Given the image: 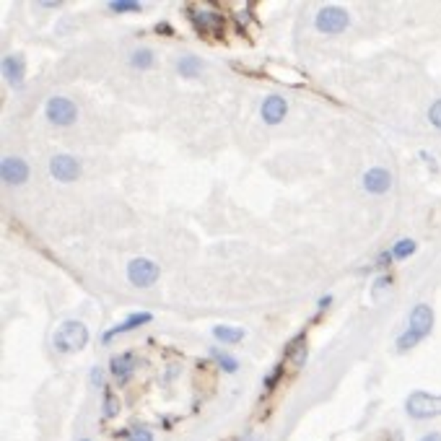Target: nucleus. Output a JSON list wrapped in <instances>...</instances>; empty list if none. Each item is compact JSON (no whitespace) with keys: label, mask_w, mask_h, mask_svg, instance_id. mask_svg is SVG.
I'll return each mask as SVG.
<instances>
[{"label":"nucleus","mask_w":441,"mask_h":441,"mask_svg":"<svg viewBox=\"0 0 441 441\" xmlns=\"http://www.w3.org/2000/svg\"><path fill=\"white\" fill-rule=\"evenodd\" d=\"M405 410L415 421H426V418H436L441 415V395H428V392H413L405 400Z\"/></svg>","instance_id":"nucleus-3"},{"label":"nucleus","mask_w":441,"mask_h":441,"mask_svg":"<svg viewBox=\"0 0 441 441\" xmlns=\"http://www.w3.org/2000/svg\"><path fill=\"white\" fill-rule=\"evenodd\" d=\"M428 122H431L436 130H441V99H436L431 104V110H428Z\"/></svg>","instance_id":"nucleus-25"},{"label":"nucleus","mask_w":441,"mask_h":441,"mask_svg":"<svg viewBox=\"0 0 441 441\" xmlns=\"http://www.w3.org/2000/svg\"><path fill=\"white\" fill-rule=\"evenodd\" d=\"M314 27H317L320 34H343L350 27L348 10L341 8V6H324V8L317 10Z\"/></svg>","instance_id":"nucleus-2"},{"label":"nucleus","mask_w":441,"mask_h":441,"mask_svg":"<svg viewBox=\"0 0 441 441\" xmlns=\"http://www.w3.org/2000/svg\"><path fill=\"white\" fill-rule=\"evenodd\" d=\"M158 276H161V267H158L154 260H148V257L130 260L128 281L135 285V288H151V285L158 281Z\"/></svg>","instance_id":"nucleus-4"},{"label":"nucleus","mask_w":441,"mask_h":441,"mask_svg":"<svg viewBox=\"0 0 441 441\" xmlns=\"http://www.w3.org/2000/svg\"><path fill=\"white\" fill-rule=\"evenodd\" d=\"M421 441H441V433H426Z\"/></svg>","instance_id":"nucleus-30"},{"label":"nucleus","mask_w":441,"mask_h":441,"mask_svg":"<svg viewBox=\"0 0 441 441\" xmlns=\"http://www.w3.org/2000/svg\"><path fill=\"white\" fill-rule=\"evenodd\" d=\"M0 177L10 187H21L24 182H29V164L19 156H6L0 164Z\"/></svg>","instance_id":"nucleus-7"},{"label":"nucleus","mask_w":441,"mask_h":441,"mask_svg":"<svg viewBox=\"0 0 441 441\" xmlns=\"http://www.w3.org/2000/svg\"><path fill=\"white\" fill-rule=\"evenodd\" d=\"M190 16H193L197 31L205 34V37H216V34L223 31V19L218 13H213V10H190Z\"/></svg>","instance_id":"nucleus-12"},{"label":"nucleus","mask_w":441,"mask_h":441,"mask_svg":"<svg viewBox=\"0 0 441 441\" xmlns=\"http://www.w3.org/2000/svg\"><path fill=\"white\" fill-rule=\"evenodd\" d=\"M202 60L195 55H182L177 60V73L182 75V78H200L202 75Z\"/></svg>","instance_id":"nucleus-15"},{"label":"nucleus","mask_w":441,"mask_h":441,"mask_svg":"<svg viewBox=\"0 0 441 441\" xmlns=\"http://www.w3.org/2000/svg\"><path fill=\"white\" fill-rule=\"evenodd\" d=\"M110 10L112 13H138L143 10V3L140 0H112Z\"/></svg>","instance_id":"nucleus-19"},{"label":"nucleus","mask_w":441,"mask_h":441,"mask_svg":"<svg viewBox=\"0 0 441 441\" xmlns=\"http://www.w3.org/2000/svg\"><path fill=\"white\" fill-rule=\"evenodd\" d=\"M389 187H392V174L382 166H374L364 174V190L368 195H384Z\"/></svg>","instance_id":"nucleus-13"},{"label":"nucleus","mask_w":441,"mask_h":441,"mask_svg":"<svg viewBox=\"0 0 441 441\" xmlns=\"http://www.w3.org/2000/svg\"><path fill=\"white\" fill-rule=\"evenodd\" d=\"M330 304H332V296H330V294H327V296H322V299H320V309H327Z\"/></svg>","instance_id":"nucleus-29"},{"label":"nucleus","mask_w":441,"mask_h":441,"mask_svg":"<svg viewBox=\"0 0 441 441\" xmlns=\"http://www.w3.org/2000/svg\"><path fill=\"white\" fill-rule=\"evenodd\" d=\"M306 353H309V348H306V338L299 335V338L288 343V348H285V356H283V361H281L283 371L285 368H288V371H299V368L306 364Z\"/></svg>","instance_id":"nucleus-10"},{"label":"nucleus","mask_w":441,"mask_h":441,"mask_svg":"<svg viewBox=\"0 0 441 441\" xmlns=\"http://www.w3.org/2000/svg\"><path fill=\"white\" fill-rule=\"evenodd\" d=\"M244 335H247V332L241 330V327H231V324H216V327H213V338L221 343H226V345L241 343L244 341Z\"/></svg>","instance_id":"nucleus-17"},{"label":"nucleus","mask_w":441,"mask_h":441,"mask_svg":"<svg viewBox=\"0 0 441 441\" xmlns=\"http://www.w3.org/2000/svg\"><path fill=\"white\" fill-rule=\"evenodd\" d=\"M418 343H421V338H418L415 332L405 330L403 335L397 338V350H400V353H408V350H413L415 345H418Z\"/></svg>","instance_id":"nucleus-22"},{"label":"nucleus","mask_w":441,"mask_h":441,"mask_svg":"<svg viewBox=\"0 0 441 441\" xmlns=\"http://www.w3.org/2000/svg\"><path fill=\"white\" fill-rule=\"evenodd\" d=\"M128 441H154V433L148 431V428H130Z\"/></svg>","instance_id":"nucleus-26"},{"label":"nucleus","mask_w":441,"mask_h":441,"mask_svg":"<svg viewBox=\"0 0 441 441\" xmlns=\"http://www.w3.org/2000/svg\"><path fill=\"white\" fill-rule=\"evenodd\" d=\"M130 65H133V68H138V70H148V68L154 65V52H151L148 47H138V50H133V52H130Z\"/></svg>","instance_id":"nucleus-18"},{"label":"nucleus","mask_w":441,"mask_h":441,"mask_svg":"<svg viewBox=\"0 0 441 441\" xmlns=\"http://www.w3.org/2000/svg\"><path fill=\"white\" fill-rule=\"evenodd\" d=\"M213 361H216V364H218L226 374H237V371H239V361L231 359L229 353H218V350H213Z\"/></svg>","instance_id":"nucleus-21"},{"label":"nucleus","mask_w":441,"mask_h":441,"mask_svg":"<svg viewBox=\"0 0 441 441\" xmlns=\"http://www.w3.org/2000/svg\"><path fill=\"white\" fill-rule=\"evenodd\" d=\"M260 114H262V122H265V125L276 128V125H281V122L285 120V114H288V101H285L281 94H270V96H265V101H262Z\"/></svg>","instance_id":"nucleus-8"},{"label":"nucleus","mask_w":441,"mask_h":441,"mask_svg":"<svg viewBox=\"0 0 441 441\" xmlns=\"http://www.w3.org/2000/svg\"><path fill=\"white\" fill-rule=\"evenodd\" d=\"M133 368H135V356H133V353H120V356H114L110 364L112 377H117V379H128L130 374H133Z\"/></svg>","instance_id":"nucleus-16"},{"label":"nucleus","mask_w":441,"mask_h":441,"mask_svg":"<svg viewBox=\"0 0 441 441\" xmlns=\"http://www.w3.org/2000/svg\"><path fill=\"white\" fill-rule=\"evenodd\" d=\"M392 252V257L395 260H408V257H413L415 255V241L413 239H400L395 244V247L389 249Z\"/></svg>","instance_id":"nucleus-20"},{"label":"nucleus","mask_w":441,"mask_h":441,"mask_svg":"<svg viewBox=\"0 0 441 441\" xmlns=\"http://www.w3.org/2000/svg\"><path fill=\"white\" fill-rule=\"evenodd\" d=\"M24 73H27V68L21 63V57L16 55L3 57V78H6L13 89H19L21 83H24Z\"/></svg>","instance_id":"nucleus-14"},{"label":"nucleus","mask_w":441,"mask_h":441,"mask_svg":"<svg viewBox=\"0 0 441 441\" xmlns=\"http://www.w3.org/2000/svg\"><path fill=\"white\" fill-rule=\"evenodd\" d=\"M50 174L55 177L57 182H75L81 177V164L78 158L70 156V154H57L52 161H50Z\"/></svg>","instance_id":"nucleus-6"},{"label":"nucleus","mask_w":441,"mask_h":441,"mask_svg":"<svg viewBox=\"0 0 441 441\" xmlns=\"http://www.w3.org/2000/svg\"><path fill=\"white\" fill-rule=\"evenodd\" d=\"M389 283H392V278H389V276H382V278H379L377 283H374V296H382V294H384L387 285H389Z\"/></svg>","instance_id":"nucleus-27"},{"label":"nucleus","mask_w":441,"mask_h":441,"mask_svg":"<svg viewBox=\"0 0 441 441\" xmlns=\"http://www.w3.org/2000/svg\"><path fill=\"white\" fill-rule=\"evenodd\" d=\"M283 70H285V68H281V65H273V68H267V75H273V78H278V81H283V83L304 81V78H291V75H285Z\"/></svg>","instance_id":"nucleus-24"},{"label":"nucleus","mask_w":441,"mask_h":441,"mask_svg":"<svg viewBox=\"0 0 441 441\" xmlns=\"http://www.w3.org/2000/svg\"><path fill=\"white\" fill-rule=\"evenodd\" d=\"M154 320V314L151 312H135V314H130L128 320H122L120 324H114L112 330H107L104 335H101V343L107 345V343L114 338V335H122V332H133V330H138V327H143V324H148V322Z\"/></svg>","instance_id":"nucleus-11"},{"label":"nucleus","mask_w":441,"mask_h":441,"mask_svg":"<svg viewBox=\"0 0 441 441\" xmlns=\"http://www.w3.org/2000/svg\"><path fill=\"white\" fill-rule=\"evenodd\" d=\"M101 413H104V418H114V415L120 413V400L112 395V392H107V397H104V408H101Z\"/></svg>","instance_id":"nucleus-23"},{"label":"nucleus","mask_w":441,"mask_h":441,"mask_svg":"<svg viewBox=\"0 0 441 441\" xmlns=\"http://www.w3.org/2000/svg\"><path fill=\"white\" fill-rule=\"evenodd\" d=\"M45 114L55 128H70L78 120V107L70 99H65V96H52L47 101Z\"/></svg>","instance_id":"nucleus-5"},{"label":"nucleus","mask_w":441,"mask_h":441,"mask_svg":"<svg viewBox=\"0 0 441 441\" xmlns=\"http://www.w3.org/2000/svg\"><path fill=\"white\" fill-rule=\"evenodd\" d=\"M91 382L94 387H101V368H94L91 371Z\"/></svg>","instance_id":"nucleus-28"},{"label":"nucleus","mask_w":441,"mask_h":441,"mask_svg":"<svg viewBox=\"0 0 441 441\" xmlns=\"http://www.w3.org/2000/svg\"><path fill=\"white\" fill-rule=\"evenodd\" d=\"M408 330L415 332L418 338H428L433 330V309L428 304H415L413 312H410V322H408Z\"/></svg>","instance_id":"nucleus-9"},{"label":"nucleus","mask_w":441,"mask_h":441,"mask_svg":"<svg viewBox=\"0 0 441 441\" xmlns=\"http://www.w3.org/2000/svg\"><path fill=\"white\" fill-rule=\"evenodd\" d=\"M81 441H89V439H81Z\"/></svg>","instance_id":"nucleus-31"},{"label":"nucleus","mask_w":441,"mask_h":441,"mask_svg":"<svg viewBox=\"0 0 441 441\" xmlns=\"http://www.w3.org/2000/svg\"><path fill=\"white\" fill-rule=\"evenodd\" d=\"M52 345H55V350L63 353V356L78 353V350H83L89 345V327L78 320L63 322L55 330V335H52Z\"/></svg>","instance_id":"nucleus-1"}]
</instances>
